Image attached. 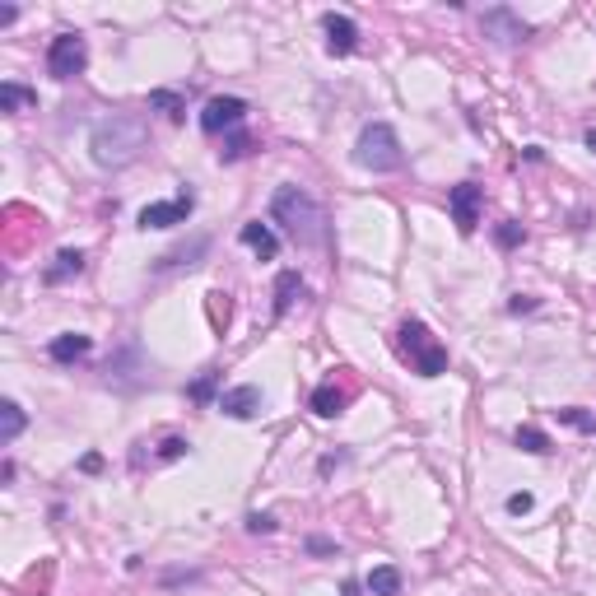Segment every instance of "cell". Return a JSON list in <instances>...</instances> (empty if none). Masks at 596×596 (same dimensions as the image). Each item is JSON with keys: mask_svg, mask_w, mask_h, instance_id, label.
Returning a JSON list of instances; mask_svg holds the SVG:
<instances>
[{"mask_svg": "<svg viewBox=\"0 0 596 596\" xmlns=\"http://www.w3.org/2000/svg\"><path fill=\"white\" fill-rule=\"evenodd\" d=\"M79 271H85V252H79V248H61L56 261L43 271V284H66V280L79 275Z\"/></svg>", "mask_w": 596, "mask_h": 596, "instance_id": "cell-14", "label": "cell"}, {"mask_svg": "<svg viewBox=\"0 0 596 596\" xmlns=\"http://www.w3.org/2000/svg\"><path fill=\"white\" fill-rule=\"evenodd\" d=\"M322 29H326V52L331 56H349L359 47V24L349 14H336V10L322 14Z\"/></svg>", "mask_w": 596, "mask_h": 596, "instance_id": "cell-10", "label": "cell"}, {"mask_svg": "<svg viewBox=\"0 0 596 596\" xmlns=\"http://www.w3.org/2000/svg\"><path fill=\"white\" fill-rule=\"evenodd\" d=\"M210 248V238H196L192 248H173V252H163L159 261H154V271H177V265H196V257Z\"/></svg>", "mask_w": 596, "mask_h": 596, "instance_id": "cell-18", "label": "cell"}, {"mask_svg": "<svg viewBox=\"0 0 596 596\" xmlns=\"http://www.w3.org/2000/svg\"><path fill=\"white\" fill-rule=\"evenodd\" d=\"M242 121H248V102L233 98V94H219V98H210V102L200 108V131H205V135L233 131V127H242Z\"/></svg>", "mask_w": 596, "mask_h": 596, "instance_id": "cell-7", "label": "cell"}, {"mask_svg": "<svg viewBox=\"0 0 596 596\" xmlns=\"http://www.w3.org/2000/svg\"><path fill=\"white\" fill-rule=\"evenodd\" d=\"M298 298H303V275L298 271H280V280H275V317H284Z\"/></svg>", "mask_w": 596, "mask_h": 596, "instance_id": "cell-17", "label": "cell"}, {"mask_svg": "<svg viewBox=\"0 0 596 596\" xmlns=\"http://www.w3.org/2000/svg\"><path fill=\"white\" fill-rule=\"evenodd\" d=\"M363 587H368V596H401V568L396 564H378L363 578Z\"/></svg>", "mask_w": 596, "mask_h": 596, "instance_id": "cell-16", "label": "cell"}, {"mask_svg": "<svg viewBox=\"0 0 596 596\" xmlns=\"http://www.w3.org/2000/svg\"><path fill=\"white\" fill-rule=\"evenodd\" d=\"M587 150H592V154H596V127H592V131H587Z\"/></svg>", "mask_w": 596, "mask_h": 596, "instance_id": "cell-32", "label": "cell"}, {"mask_svg": "<svg viewBox=\"0 0 596 596\" xmlns=\"http://www.w3.org/2000/svg\"><path fill=\"white\" fill-rule=\"evenodd\" d=\"M512 443H518L522 452H531V457H545V452H550V434H545V429H536V424H518Z\"/></svg>", "mask_w": 596, "mask_h": 596, "instance_id": "cell-20", "label": "cell"}, {"mask_svg": "<svg viewBox=\"0 0 596 596\" xmlns=\"http://www.w3.org/2000/svg\"><path fill=\"white\" fill-rule=\"evenodd\" d=\"M238 238H242V248H252L261 261H275V257H280V238H275L271 224H261V219H248Z\"/></svg>", "mask_w": 596, "mask_h": 596, "instance_id": "cell-12", "label": "cell"}, {"mask_svg": "<svg viewBox=\"0 0 596 596\" xmlns=\"http://www.w3.org/2000/svg\"><path fill=\"white\" fill-rule=\"evenodd\" d=\"M219 410H224L229 420H252L257 410H261V387L242 382V387H229V392H219Z\"/></svg>", "mask_w": 596, "mask_h": 596, "instance_id": "cell-11", "label": "cell"}, {"mask_svg": "<svg viewBox=\"0 0 596 596\" xmlns=\"http://www.w3.org/2000/svg\"><path fill=\"white\" fill-rule=\"evenodd\" d=\"M242 154H252V140L238 131V135H229V145L219 150V159H224V163H233V159H242Z\"/></svg>", "mask_w": 596, "mask_h": 596, "instance_id": "cell-26", "label": "cell"}, {"mask_svg": "<svg viewBox=\"0 0 596 596\" xmlns=\"http://www.w3.org/2000/svg\"><path fill=\"white\" fill-rule=\"evenodd\" d=\"M150 145V121L140 112H112L102 117L94 135H89V150H94V163L98 168H127L145 154Z\"/></svg>", "mask_w": 596, "mask_h": 596, "instance_id": "cell-1", "label": "cell"}, {"mask_svg": "<svg viewBox=\"0 0 596 596\" xmlns=\"http://www.w3.org/2000/svg\"><path fill=\"white\" fill-rule=\"evenodd\" d=\"M24 424H29V415H24V405H19V401L0 405V443H14L19 434H24Z\"/></svg>", "mask_w": 596, "mask_h": 596, "instance_id": "cell-19", "label": "cell"}, {"mask_svg": "<svg viewBox=\"0 0 596 596\" xmlns=\"http://www.w3.org/2000/svg\"><path fill=\"white\" fill-rule=\"evenodd\" d=\"M24 108H37V94L24 89V85H0V112H24Z\"/></svg>", "mask_w": 596, "mask_h": 596, "instance_id": "cell-21", "label": "cell"}, {"mask_svg": "<svg viewBox=\"0 0 596 596\" xmlns=\"http://www.w3.org/2000/svg\"><path fill=\"white\" fill-rule=\"evenodd\" d=\"M503 508L512 512V518H527V512H531V508H536V499H531V494H527V489H518V494H508V503H503Z\"/></svg>", "mask_w": 596, "mask_h": 596, "instance_id": "cell-28", "label": "cell"}, {"mask_svg": "<svg viewBox=\"0 0 596 596\" xmlns=\"http://www.w3.org/2000/svg\"><path fill=\"white\" fill-rule=\"evenodd\" d=\"M187 447H192L187 438H163V443H159V461H177V457H187Z\"/></svg>", "mask_w": 596, "mask_h": 596, "instance_id": "cell-27", "label": "cell"}, {"mask_svg": "<svg viewBox=\"0 0 596 596\" xmlns=\"http://www.w3.org/2000/svg\"><path fill=\"white\" fill-rule=\"evenodd\" d=\"M508 313H512V317H522V313H536V298H531V294H518V298L508 303Z\"/></svg>", "mask_w": 596, "mask_h": 596, "instance_id": "cell-30", "label": "cell"}, {"mask_svg": "<svg viewBox=\"0 0 596 596\" xmlns=\"http://www.w3.org/2000/svg\"><path fill=\"white\" fill-rule=\"evenodd\" d=\"M559 424L583 429V434H596V415H587V410H578V405H564V410H559Z\"/></svg>", "mask_w": 596, "mask_h": 596, "instance_id": "cell-23", "label": "cell"}, {"mask_svg": "<svg viewBox=\"0 0 596 596\" xmlns=\"http://www.w3.org/2000/svg\"><path fill=\"white\" fill-rule=\"evenodd\" d=\"M447 210H452V219H457L461 233H476L480 210H485V187H476V182H461V187H452V192H447Z\"/></svg>", "mask_w": 596, "mask_h": 596, "instance_id": "cell-9", "label": "cell"}, {"mask_svg": "<svg viewBox=\"0 0 596 596\" xmlns=\"http://www.w3.org/2000/svg\"><path fill=\"white\" fill-rule=\"evenodd\" d=\"M89 70V43L79 33H56L47 47V75L52 79H75Z\"/></svg>", "mask_w": 596, "mask_h": 596, "instance_id": "cell-5", "label": "cell"}, {"mask_svg": "<svg viewBox=\"0 0 596 596\" xmlns=\"http://www.w3.org/2000/svg\"><path fill=\"white\" fill-rule=\"evenodd\" d=\"M345 405H349V392H345V387H340L336 378H331V382H322L317 392H313V410H317L322 420H336Z\"/></svg>", "mask_w": 596, "mask_h": 596, "instance_id": "cell-15", "label": "cell"}, {"mask_svg": "<svg viewBox=\"0 0 596 596\" xmlns=\"http://www.w3.org/2000/svg\"><path fill=\"white\" fill-rule=\"evenodd\" d=\"M192 210H196V196L182 192L173 200H150L145 210L135 215V224H140V229H173V224H187Z\"/></svg>", "mask_w": 596, "mask_h": 596, "instance_id": "cell-6", "label": "cell"}, {"mask_svg": "<svg viewBox=\"0 0 596 596\" xmlns=\"http://www.w3.org/2000/svg\"><path fill=\"white\" fill-rule=\"evenodd\" d=\"M150 108L168 112L173 121H182V117H187V98H182L177 89H154V94H150Z\"/></svg>", "mask_w": 596, "mask_h": 596, "instance_id": "cell-22", "label": "cell"}, {"mask_svg": "<svg viewBox=\"0 0 596 596\" xmlns=\"http://www.w3.org/2000/svg\"><path fill=\"white\" fill-rule=\"evenodd\" d=\"M89 349H94V340H89V336L66 331V336H56V340L47 345V355H52L56 363H79V359H89Z\"/></svg>", "mask_w": 596, "mask_h": 596, "instance_id": "cell-13", "label": "cell"}, {"mask_svg": "<svg viewBox=\"0 0 596 596\" xmlns=\"http://www.w3.org/2000/svg\"><path fill=\"white\" fill-rule=\"evenodd\" d=\"M396 345H401V359L415 368L420 378H438L447 373V349L434 340V331H429L424 322H401V331H396Z\"/></svg>", "mask_w": 596, "mask_h": 596, "instance_id": "cell-4", "label": "cell"}, {"mask_svg": "<svg viewBox=\"0 0 596 596\" xmlns=\"http://www.w3.org/2000/svg\"><path fill=\"white\" fill-rule=\"evenodd\" d=\"M275 527H280V522L271 518V512H252V518H248V531H261V536H271Z\"/></svg>", "mask_w": 596, "mask_h": 596, "instance_id": "cell-29", "label": "cell"}, {"mask_svg": "<svg viewBox=\"0 0 596 596\" xmlns=\"http://www.w3.org/2000/svg\"><path fill=\"white\" fill-rule=\"evenodd\" d=\"M345 596H359V583H345Z\"/></svg>", "mask_w": 596, "mask_h": 596, "instance_id": "cell-33", "label": "cell"}, {"mask_svg": "<svg viewBox=\"0 0 596 596\" xmlns=\"http://www.w3.org/2000/svg\"><path fill=\"white\" fill-rule=\"evenodd\" d=\"M307 554H336V545L322 541V536H313V541H307Z\"/></svg>", "mask_w": 596, "mask_h": 596, "instance_id": "cell-31", "label": "cell"}, {"mask_svg": "<svg viewBox=\"0 0 596 596\" xmlns=\"http://www.w3.org/2000/svg\"><path fill=\"white\" fill-rule=\"evenodd\" d=\"M480 29H485V37H494V43H503V47L527 43V37H531V24H527L522 14H512L508 5H489L480 14Z\"/></svg>", "mask_w": 596, "mask_h": 596, "instance_id": "cell-8", "label": "cell"}, {"mask_svg": "<svg viewBox=\"0 0 596 596\" xmlns=\"http://www.w3.org/2000/svg\"><path fill=\"white\" fill-rule=\"evenodd\" d=\"M355 163L363 173H396L405 163V150H401V135L387 127V121H368L355 140Z\"/></svg>", "mask_w": 596, "mask_h": 596, "instance_id": "cell-3", "label": "cell"}, {"mask_svg": "<svg viewBox=\"0 0 596 596\" xmlns=\"http://www.w3.org/2000/svg\"><path fill=\"white\" fill-rule=\"evenodd\" d=\"M215 387H219V373H215V368H210V373H200L192 387H187V396L196 401V405H205V401H210L215 396Z\"/></svg>", "mask_w": 596, "mask_h": 596, "instance_id": "cell-24", "label": "cell"}, {"mask_svg": "<svg viewBox=\"0 0 596 596\" xmlns=\"http://www.w3.org/2000/svg\"><path fill=\"white\" fill-rule=\"evenodd\" d=\"M271 224H280L284 238H294L298 248H322L326 242V215L303 187H280L271 196Z\"/></svg>", "mask_w": 596, "mask_h": 596, "instance_id": "cell-2", "label": "cell"}, {"mask_svg": "<svg viewBox=\"0 0 596 596\" xmlns=\"http://www.w3.org/2000/svg\"><path fill=\"white\" fill-rule=\"evenodd\" d=\"M522 238H527V229H522L518 219H503L499 229H494V242H499V248H518Z\"/></svg>", "mask_w": 596, "mask_h": 596, "instance_id": "cell-25", "label": "cell"}]
</instances>
